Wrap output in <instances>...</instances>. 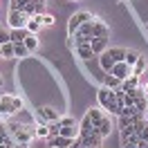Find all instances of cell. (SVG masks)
I'll use <instances>...</instances> for the list:
<instances>
[{
	"label": "cell",
	"instance_id": "obj_13",
	"mask_svg": "<svg viewBox=\"0 0 148 148\" xmlns=\"http://www.w3.org/2000/svg\"><path fill=\"white\" fill-rule=\"evenodd\" d=\"M126 47H108V54L112 56V61L114 63H121V61H126Z\"/></svg>",
	"mask_w": 148,
	"mask_h": 148
},
{
	"label": "cell",
	"instance_id": "obj_36",
	"mask_svg": "<svg viewBox=\"0 0 148 148\" xmlns=\"http://www.w3.org/2000/svg\"><path fill=\"white\" fill-rule=\"evenodd\" d=\"M121 148H137V144H121Z\"/></svg>",
	"mask_w": 148,
	"mask_h": 148
},
{
	"label": "cell",
	"instance_id": "obj_37",
	"mask_svg": "<svg viewBox=\"0 0 148 148\" xmlns=\"http://www.w3.org/2000/svg\"><path fill=\"white\" fill-rule=\"evenodd\" d=\"M27 146H29V144H16L14 148H27Z\"/></svg>",
	"mask_w": 148,
	"mask_h": 148
},
{
	"label": "cell",
	"instance_id": "obj_31",
	"mask_svg": "<svg viewBox=\"0 0 148 148\" xmlns=\"http://www.w3.org/2000/svg\"><path fill=\"white\" fill-rule=\"evenodd\" d=\"M58 123H61V126H76L74 117H61V119H58Z\"/></svg>",
	"mask_w": 148,
	"mask_h": 148
},
{
	"label": "cell",
	"instance_id": "obj_21",
	"mask_svg": "<svg viewBox=\"0 0 148 148\" xmlns=\"http://www.w3.org/2000/svg\"><path fill=\"white\" fill-rule=\"evenodd\" d=\"M139 56H141V54H139L137 49H128V52H126V65H130V67H132V65L139 61Z\"/></svg>",
	"mask_w": 148,
	"mask_h": 148
},
{
	"label": "cell",
	"instance_id": "obj_6",
	"mask_svg": "<svg viewBox=\"0 0 148 148\" xmlns=\"http://www.w3.org/2000/svg\"><path fill=\"white\" fill-rule=\"evenodd\" d=\"M108 36H110V29H108V25H106L101 18L92 16V38H108Z\"/></svg>",
	"mask_w": 148,
	"mask_h": 148
},
{
	"label": "cell",
	"instance_id": "obj_9",
	"mask_svg": "<svg viewBox=\"0 0 148 148\" xmlns=\"http://www.w3.org/2000/svg\"><path fill=\"white\" fill-rule=\"evenodd\" d=\"M85 117L90 119V123H92V128H99V126H101V121H103V117H106V112H103L101 108H90Z\"/></svg>",
	"mask_w": 148,
	"mask_h": 148
},
{
	"label": "cell",
	"instance_id": "obj_22",
	"mask_svg": "<svg viewBox=\"0 0 148 148\" xmlns=\"http://www.w3.org/2000/svg\"><path fill=\"white\" fill-rule=\"evenodd\" d=\"M76 34H81V36H85V38H92V20L83 23V25L79 27V32H76Z\"/></svg>",
	"mask_w": 148,
	"mask_h": 148
},
{
	"label": "cell",
	"instance_id": "obj_16",
	"mask_svg": "<svg viewBox=\"0 0 148 148\" xmlns=\"http://www.w3.org/2000/svg\"><path fill=\"white\" fill-rule=\"evenodd\" d=\"M103 88H110V90H117V88H121V81L117 79V76H112L110 72L103 74Z\"/></svg>",
	"mask_w": 148,
	"mask_h": 148
},
{
	"label": "cell",
	"instance_id": "obj_3",
	"mask_svg": "<svg viewBox=\"0 0 148 148\" xmlns=\"http://www.w3.org/2000/svg\"><path fill=\"white\" fill-rule=\"evenodd\" d=\"M88 20H92V14H90V11H76V14H72L70 20H67V34L74 36V34L79 32V27H81L83 23H88Z\"/></svg>",
	"mask_w": 148,
	"mask_h": 148
},
{
	"label": "cell",
	"instance_id": "obj_40",
	"mask_svg": "<svg viewBox=\"0 0 148 148\" xmlns=\"http://www.w3.org/2000/svg\"><path fill=\"white\" fill-rule=\"evenodd\" d=\"M67 2H76V0H67Z\"/></svg>",
	"mask_w": 148,
	"mask_h": 148
},
{
	"label": "cell",
	"instance_id": "obj_20",
	"mask_svg": "<svg viewBox=\"0 0 148 148\" xmlns=\"http://www.w3.org/2000/svg\"><path fill=\"white\" fill-rule=\"evenodd\" d=\"M25 47H27V52L38 49V36H36V34H29V36L25 38Z\"/></svg>",
	"mask_w": 148,
	"mask_h": 148
},
{
	"label": "cell",
	"instance_id": "obj_38",
	"mask_svg": "<svg viewBox=\"0 0 148 148\" xmlns=\"http://www.w3.org/2000/svg\"><path fill=\"white\" fill-rule=\"evenodd\" d=\"M144 92H146V94H148V83H146V85H144Z\"/></svg>",
	"mask_w": 148,
	"mask_h": 148
},
{
	"label": "cell",
	"instance_id": "obj_7",
	"mask_svg": "<svg viewBox=\"0 0 148 148\" xmlns=\"http://www.w3.org/2000/svg\"><path fill=\"white\" fill-rule=\"evenodd\" d=\"M110 74H112V76H117L119 81H123V79H128L130 74H132V67L126 65V61H121V63H114V65H112Z\"/></svg>",
	"mask_w": 148,
	"mask_h": 148
},
{
	"label": "cell",
	"instance_id": "obj_4",
	"mask_svg": "<svg viewBox=\"0 0 148 148\" xmlns=\"http://www.w3.org/2000/svg\"><path fill=\"white\" fill-rule=\"evenodd\" d=\"M79 139L83 148H101L103 141V137L99 135V128H92V132H88V135H79Z\"/></svg>",
	"mask_w": 148,
	"mask_h": 148
},
{
	"label": "cell",
	"instance_id": "obj_35",
	"mask_svg": "<svg viewBox=\"0 0 148 148\" xmlns=\"http://www.w3.org/2000/svg\"><path fill=\"white\" fill-rule=\"evenodd\" d=\"M137 148H148V141H144V139H139V141H137Z\"/></svg>",
	"mask_w": 148,
	"mask_h": 148
},
{
	"label": "cell",
	"instance_id": "obj_23",
	"mask_svg": "<svg viewBox=\"0 0 148 148\" xmlns=\"http://www.w3.org/2000/svg\"><path fill=\"white\" fill-rule=\"evenodd\" d=\"M144 70H146V58H144V56H139V61L132 65V74L141 76V74H144Z\"/></svg>",
	"mask_w": 148,
	"mask_h": 148
},
{
	"label": "cell",
	"instance_id": "obj_41",
	"mask_svg": "<svg viewBox=\"0 0 148 148\" xmlns=\"http://www.w3.org/2000/svg\"><path fill=\"white\" fill-rule=\"evenodd\" d=\"M0 83H2V79H0Z\"/></svg>",
	"mask_w": 148,
	"mask_h": 148
},
{
	"label": "cell",
	"instance_id": "obj_5",
	"mask_svg": "<svg viewBox=\"0 0 148 148\" xmlns=\"http://www.w3.org/2000/svg\"><path fill=\"white\" fill-rule=\"evenodd\" d=\"M27 16H25V11H16V9H9V14H7V23H9L11 29H23L25 25H27Z\"/></svg>",
	"mask_w": 148,
	"mask_h": 148
},
{
	"label": "cell",
	"instance_id": "obj_32",
	"mask_svg": "<svg viewBox=\"0 0 148 148\" xmlns=\"http://www.w3.org/2000/svg\"><path fill=\"white\" fill-rule=\"evenodd\" d=\"M36 137H49V130H47V126H43V128H36Z\"/></svg>",
	"mask_w": 148,
	"mask_h": 148
},
{
	"label": "cell",
	"instance_id": "obj_34",
	"mask_svg": "<svg viewBox=\"0 0 148 148\" xmlns=\"http://www.w3.org/2000/svg\"><path fill=\"white\" fill-rule=\"evenodd\" d=\"M67 47H70V49H74V47H76V43H74V38H72V36L67 38Z\"/></svg>",
	"mask_w": 148,
	"mask_h": 148
},
{
	"label": "cell",
	"instance_id": "obj_17",
	"mask_svg": "<svg viewBox=\"0 0 148 148\" xmlns=\"http://www.w3.org/2000/svg\"><path fill=\"white\" fill-rule=\"evenodd\" d=\"M74 49H76V56H79V58H83V61H90V58L94 56L90 43H88V45H79V47H74Z\"/></svg>",
	"mask_w": 148,
	"mask_h": 148
},
{
	"label": "cell",
	"instance_id": "obj_11",
	"mask_svg": "<svg viewBox=\"0 0 148 148\" xmlns=\"http://www.w3.org/2000/svg\"><path fill=\"white\" fill-rule=\"evenodd\" d=\"M40 16H43V14H36L34 18H29V20H27L25 29H27L29 34H36V36H38V32H40V27H43V23H40Z\"/></svg>",
	"mask_w": 148,
	"mask_h": 148
},
{
	"label": "cell",
	"instance_id": "obj_24",
	"mask_svg": "<svg viewBox=\"0 0 148 148\" xmlns=\"http://www.w3.org/2000/svg\"><path fill=\"white\" fill-rule=\"evenodd\" d=\"M29 52H27V47H25V43H14V56H27Z\"/></svg>",
	"mask_w": 148,
	"mask_h": 148
},
{
	"label": "cell",
	"instance_id": "obj_30",
	"mask_svg": "<svg viewBox=\"0 0 148 148\" xmlns=\"http://www.w3.org/2000/svg\"><path fill=\"white\" fill-rule=\"evenodd\" d=\"M7 43H11V34L0 29V45H7Z\"/></svg>",
	"mask_w": 148,
	"mask_h": 148
},
{
	"label": "cell",
	"instance_id": "obj_14",
	"mask_svg": "<svg viewBox=\"0 0 148 148\" xmlns=\"http://www.w3.org/2000/svg\"><path fill=\"white\" fill-rule=\"evenodd\" d=\"M135 88H139V76H137V74H130L128 79H123V81H121V90H123V92L135 90Z\"/></svg>",
	"mask_w": 148,
	"mask_h": 148
},
{
	"label": "cell",
	"instance_id": "obj_12",
	"mask_svg": "<svg viewBox=\"0 0 148 148\" xmlns=\"http://www.w3.org/2000/svg\"><path fill=\"white\" fill-rule=\"evenodd\" d=\"M38 114H40L47 123H49V121H58V119H61V114H58L54 108H49V106H47V108H40V110H38Z\"/></svg>",
	"mask_w": 148,
	"mask_h": 148
},
{
	"label": "cell",
	"instance_id": "obj_15",
	"mask_svg": "<svg viewBox=\"0 0 148 148\" xmlns=\"http://www.w3.org/2000/svg\"><path fill=\"white\" fill-rule=\"evenodd\" d=\"M99 65H101V70H103V72H110V70H112L114 61H112V56L108 54V49H106L103 54H99Z\"/></svg>",
	"mask_w": 148,
	"mask_h": 148
},
{
	"label": "cell",
	"instance_id": "obj_25",
	"mask_svg": "<svg viewBox=\"0 0 148 148\" xmlns=\"http://www.w3.org/2000/svg\"><path fill=\"white\" fill-rule=\"evenodd\" d=\"M47 130H49V137H56V135H61V123L58 121H49Z\"/></svg>",
	"mask_w": 148,
	"mask_h": 148
},
{
	"label": "cell",
	"instance_id": "obj_19",
	"mask_svg": "<svg viewBox=\"0 0 148 148\" xmlns=\"http://www.w3.org/2000/svg\"><path fill=\"white\" fill-rule=\"evenodd\" d=\"M110 130H112V123H110V117L106 114L103 121H101V126H99V135H101V137H108V135H110Z\"/></svg>",
	"mask_w": 148,
	"mask_h": 148
},
{
	"label": "cell",
	"instance_id": "obj_1",
	"mask_svg": "<svg viewBox=\"0 0 148 148\" xmlns=\"http://www.w3.org/2000/svg\"><path fill=\"white\" fill-rule=\"evenodd\" d=\"M97 101L101 106V110H108L110 114H119V108H117V97H114V90L110 88H99L97 92Z\"/></svg>",
	"mask_w": 148,
	"mask_h": 148
},
{
	"label": "cell",
	"instance_id": "obj_18",
	"mask_svg": "<svg viewBox=\"0 0 148 148\" xmlns=\"http://www.w3.org/2000/svg\"><path fill=\"white\" fill-rule=\"evenodd\" d=\"M9 34H11V43H25V38L29 36V32L25 27L23 29H11Z\"/></svg>",
	"mask_w": 148,
	"mask_h": 148
},
{
	"label": "cell",
	"instance_id": "obj_28",
	"mask_svg": "<svg viewBox=\"0 0 148 148\" xmlns=\"http://www.w3.org/2000/svg\"><path fill=\"white\" fill-rule=\"evenodd\" d=\"M135 108H137V112H144V114H146V110H148L146 97H144V99H137V101H135Z\"/></svg>",
	"mask_w": 148,
	"mask_h": 148
},
{
	"label": "cell",
	"instance_id": "obj_26",
	"mask_svg": "<svg viewBox=\"0 0 148 148\" xmlns=\"http://www.w3.org/2000/svg\"><path fill=\"white\" fill-rule=\"evenodd\" d=\"M0 47H2V58H14V43H7Z\"/></svg>",
	"mask_w": 148,
	"mask_h": 148
},
{
	"label": "cell",
	"instance_id": "obj_10",
	"mask_svg": "<svg viewBox=\"0 0 148 148\" xmlns=\"http://www.w3.org/2000/svg\"><path fill=\"white\" fill-rule=\"evenodd\" d=\"M90 47H92L94 56L103 54V52L108 49V38H92V40H90Z\"/></svg>",
	"mask_w": 148,
	"mask_h": 148
},
{
	"label": "cell",
	"instance_id": "obj_39",
	"mask_svg": "<svg viewBox=\"0 0 148 148\" xmlns=\"http://www.w3.org/2000/svg\"><path fill=\"white\" fill-rule=\"evenodd\" d=\"M0 58H2V47H0Z\"/></svg>",
	"mask_w": 148,
	"mask_h": 148
},
{
	"label": "cell",
	"instance_id": "obj_33",
	"mask_svg": "<svg viewBox=\"0 0 148 148\" xmlns=\"http://www.w3.org/2000/svg\"><path fill=\"white\" fill-rule=\"evenodd\" d=\"M7 135H9L7 126H2V123H0V139H2V137H7Z\"/></svg>",
	"mask_w": 148,
	"mask_h": 148
},
{
	"label": "cell",
	"instance_id": "obj_2",
	"mask_svg": "<svg viewBox=\"0 0 148 148\" xmlns=\"http://www.w3.org/2000/svg\"><path fill=\"white\" fill-rule=\"evenodd\" d=\"M7 130H9V135L14 137L16 144H29L32 139L36 137V130L29 128V126H23V123H9Z\"/></svg>",
	"mask_w": 148,
	"mask_h": 148
},
{
	"label": "cell",
	"instance_id": "obj_27",
	"mask_svg": "<svg viewBox=\"0 0 148 148\" xmlns=\"http://www.w3.org/2000/svg\"><path fill=\"white\" fill-rule=\"evenodd\" d=\"M40 23H43V27H52V25L56 23V18L52 16V14H43V16H40Z\"/></svg>",
	"mask_w": 148,
	"mask_h": 148
},
{
	"label": "cell",
	"instance_id": "obj_29",
	"mask_svg": "<svg viewBox=\"0 0 148 148\" xmlns=\"http://www.w3.org/2000/svg\"><path fill=\"white\" fill-rule=\"evenodd\" d=\"M11 103H14V108H16V112L25 110V101H23L20 97H11Z\"/></svg>",
	"mask_w": 148,
	"mask_h": 148
},
{
	"label": "cell",
	"instance_id": "obj_8",
	"mask_svg": "<svg viewBox=\"0 0 148 148\" xmlns=\"http://www.w3.org/2000/svg\"><path fill=\"white\" fill-rule=\"evenodd\" d=\"M16 114V108L11 103V94H2L0 97V117H11Z\"/></svg>",
	"mask_w": 148,
	"mask_h": 148
}]
</instances>
